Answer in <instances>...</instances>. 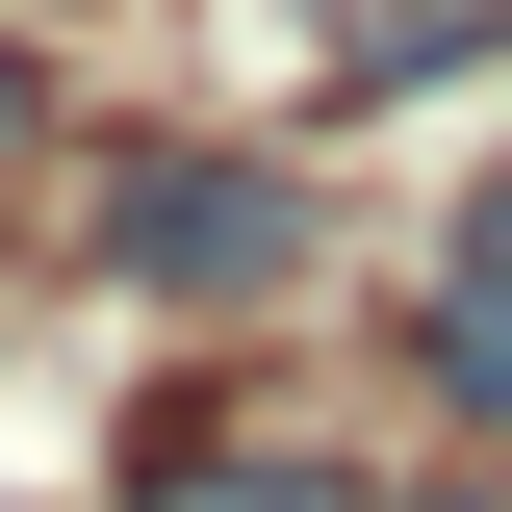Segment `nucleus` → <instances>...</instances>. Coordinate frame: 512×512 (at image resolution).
I'll list each match as a JSON object with an SVG mask.
<instances>
[{
	"label": "nucleus",
	"mask_w": 512,
	"mask_h": 512,
	"mask_svg": "<svg viewBox=\"0 0 512 512\" xmlns=\"http://www.w3.org/2000/svg\"><path fill=\"white\" fill-rule=\"evenodd\" d=\"M103 282L128 308H256V282H308V180L282 154H103Z\"/></svg>",
	"instance_id": "obj_1"
},
{
	"label": "nucleus",
	"mask_w": 512,
	"mask_h": 512,
	"mask_svg": "<svg viewBox=\"0 0 512 512\" xmlns=\"http://www.w3.org/2000/svg\"><path fill=\"white\" fill-rule=\"evenodd\" d=\"M128 512H333V461H282V436H231V410H205V436L128 461Z\"/></svg>",
	"instance_id": "obj_2"
},
{
	"label": "nucleus",
	"mask_w": 512,
	"mask_h": 512,
	"mask_svg": "<svg viewBox=\"0 0 512 512\" xmlns=\"http://www.w3.org/2000/svg\"><path fill=\"white\" fill-rule=\"evenodd\" d=\"M436 384L512 410V180H487V231H461V282H436Z\"/></svg>",
	"instance_id": "obj_3"
},
{
	"label": "nucleus",
	"mask_w": 512,
	"mask_h": 512,
	"mask_svg": "<svg viewBox=\"0 0 512 512\" xmlns=\"http://www.w3.org/2000/svg\"><path fill=\"white\" fill-rule=\"evenodd\" d=\"M0 128H26V52H0Z\"/></svg>",
	"instance_id": "obj_4"
},
{
	"label": "nucleus",
	"mask_w": 512,
	"mask_h": 512,
	"mask_svg": "<svg viewBox=\"0 0 512 512\" xmlns=\"http://www.w3.org/2000/svg\"><path fill=\"white\" fill-rule=\"evenodd\" d=\"M436 512H487V487H436Z\"/></svg>",
	"instance_id": "obj_5"
}]
</instances>
